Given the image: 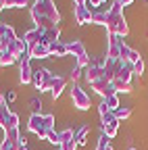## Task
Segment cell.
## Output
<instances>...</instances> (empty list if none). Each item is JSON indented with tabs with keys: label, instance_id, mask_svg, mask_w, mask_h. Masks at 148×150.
I'll return each mask as SVG.
<instances>
[{
	"label": "cell",
	"instance_id": "6da1fadb",
	"mask_svg": "<svg viewBox=\"0 0 148 150\" xmlns=\"http://www.w3.org/2000/svg\"><path fill=\"white\" fill-rule=\"evenodd\" d=\"M31 19L35 27H42V29H50L54 25H59L61 21V13L57 11L52 0H42V2H35L31 6Z\"/></svg>",
	"mask_w": 148,
	"mask_h": 150
},
{
	"label": "cell",
	"instance_id": "7a4b0ae2",
	"mask_svg": "<svg viewBox=\"0 0 148 150\" xmlns=\"http://www.w3.org/2000/svg\"><path fill=\"white\" fill-rule=\"evenodd\" d=\"M123 6H121V2L119 0H115L113 2V6L108 8V19H106V31H108V35H115L117 33V25L123 21Z\"/></svg>",
	"mask_w": 148,
	"mask_h": 150
},
{
	"label": "cell",
	"instance_id": "3957f363",
	"mask_svg": "<svg viewBox=\"0 0 148 150\" xmlns=\"http://www.w3.org/2000/svg\"><path fill=\"white\" fill-rule=\"evenodd\" d=\"M27 129L31 131V134H35L38 138H46L48 136V127H46V117L44 115H33L31 112V117H29V121H27Z\"/></svg>",
	"mask_w": 148,
	"mask_h": 150
},
{
	"label": "cell",
	"instance_id": "277c9868",
	"mask_svg": "<svg viewBox=\"0 0 148 150\" xmlns=\"http://www.w3.org/2000/svg\"><path fill=\"white\" fill-rule=\"evenodd\" d=\"M52 79H54V75H52L48 69H38V71H33V81H31V83L38 88L40 92H50Z\"/></svg>",
	"mask_w": 148,
	"mask_h": 150
},
{
	"label": "cell",
	"instance_id": "5b68a950",
	"mask_svg": "<svg viewBox=\"0 0 148 150\" xmlns=\"http://www.w3.org/2000/svg\"><path fill=\"white\" fill-rule=\"evenodd\" d=\"M71 100H73V106H77L79 110H88L90 108V96L79 86H73L71 88Z\"/></svg>",
	"mask_w": 148,
	"mask_h": 150
},
{
	"label": "cell",
	"instance_id": "8992f818",
	"mask_svg": "<svg viewBox=\"0 0 148 150\" xmlns=\"http://www.w3.org/2000/svg\"><path fill=\"white\" fill-rule=\"evenodd\" d=\"M92 88H94V92H96V94H100V96H102V100H104V98H108V96H113V94H117L115 86L110 83L108 79H104V77H100L98 81H94V83H92Z\"/></svg>",
	"mask_w": 148,
	"mask_h": 150
},
{
	"label": "cell",
	"instance_id": "52a82bcc",
	"mask_svg": "<svg viewBox=\"0 0 148 150\" xmlns=\"http://www.w3.org/2000/svg\"><path fill=\"white\" fill-rule=\"evenodd\" d=\"M100 77H104V71H102V65L100 63H94L92 61L88 67H86V81L92 86L94 81H98Z\"/></svg>",
	"mask_w": 148,
	"mask_h": 150
},
{
	"label": "cell",
	"instance_id": "ba28073f",
	"mask_svg": "<svg viewBox=\"0 0 148 150\" xmlns=\"http://www.w3.org/2000/svg\"><path fill=\"white\" fill-rule=\"evenodd\" d=\"M121 38L119 35H108V46H106V59L119 61V48H121Z\"/></svg>",
	"mask_w": 148,
	"mask_h": 150
},
{
	"label": "cell",
	"instance_id": "9c48e42d",
	"mask_svg": "<svg viewBox=\"0 0 148 150\" xmlns=\"http://www.w3.org/2000/svg\"><path fill=\"white\" fill-rule=\"evenodd\" d=\"M42 35H44V29H42V27H33V29H29V31L23 35V40H25L27 46L31 48V46H35V44L42 42Z\"/></svg>",
	"mask_w": 148,
	"mask_h": 150
},
{
	"label": "cell",
	"instance_id": "30bf717a",
	"mask_svg": "<svg viewBox=\"0 0 148 150\" xmlns=\"http://www.w3.org/2000/svg\"><path fill=\"white\" fill-rule=\"evenodd\" d=\"M73 15H75V21H77L79 25L92 21V11H90L86 4H84V6H75V8H73Z\"/></svg>",
	"mask_w": 148,
	"mask_h": 150
},
{
	"label": "cell",
	"instance_id": "8fae6325",
	"mask_svg": "<svg viewBox=\"0 0 148 150\" xmlns=\"http://www.w3.org/2000/svg\"><path fill=\"white\" fill-rule=\"evenodd\" d=\"M19 79H21L23 86L33 81V69H31L29 63H19Z\"/></svg>",
	"mask_w": 148,
	"mask_h": 150
},
{
	"label": "cell",
	"instance_id": "7c38bea8",
	"mask_svg": "<svg viewBox=\"0 0 148 150\" xmlns=\"http://www.w3.org/2000/svg\"><path fill=\"white\" fill-rule=\"evenodd\" d=\"M98 112H100V121H102V125H110V123H115V121H117L115 112H113V110H108V106L104 104V100L98 104Z\"/></svg>",
	"mask_w": 148,
	"mask_h": 150
},
{
	"label": "cell",
	"instance_id": "4fadbf2b",
	"mask_svg": "<svg viewBox=\"0 0 148 150\" xmlns=\"http://www.w3.org/2000/svg\"><path fill=\"white\" fill-rule=\"evenodd\" d=\"M59 35H61V29H59V25H54V27H50V29H44V35H42V44L50 46V44H54V42H61V40H59Z\"/></svg>",
	"mask_w": 148,
	"mask_h": 150
},
{
	"label": "cell",
	"instance_id": "5bb4252c",
	"mask_svg": "<svg viewBox=\"0 0 148 150\" xmlns=\"http://www.w3.org/2000/svg\"><path fill=\"white\" fill-rule=\"evenodd\" d=\"M132 75H134V69H132V65H129V63H123V67L119 69L117 77H115L113 81H123V83H132Z\"/></svg>",
	"mask_w": 148,
	"mask_h": 150
},
{
	"label": "cell",
	"instance_id": "9a60e30c",
	"mask_svg": "<svg viewBox=\"0 0 148 150\" xmlns=\"http://www.w3.org/2000/svg\"><path fill=\"white\" fill-rule=\"evenodd\" d=\"M67 50H69V54H73V56H75V59L88 56V52H86V46H84L79 40H73V42H69V44H67Z\"/></svg>",
	"mask_w": 148,
	"mask_h": 150
},
{
	"label": "cell",
	"instance_id": "2e32d148",
	"mask_svg": "<svg viewBox=\"0 0 148 150\" xmlns=\"http://www.w3.org/2000/svg\"><path fill=\"white\" fill-rule=\"evenodd\" d=\"M65 88H67V79H65V77H59V75H57V77L52 79V88H50L52 98L57 100V98L61 96V94H63V90H65Z\"/></svg>",
	"mask_w": 148,
	"mask_h": 150
},
{
	"label": "cell",
	"instance_id": "e0dca14e",
	"mask_svg": "<svg viewBox=\"0 0 148 150\" xmlns=\"http://www.w3.org/2000/svg\"><path fill=\"white\" fill-rule=\"evenodd\" d=\"M29 54H31V59H48V56H50V48L40 42V44H35V46L29 48Z\"/></svg>",
	"mask_w": 148,
	"mask_h": 150
},
{
	"label": "cell",
	"instance_id": "ac0fdd59",
	"mask_svg": "<svg viewBox=\"0 0 148 150\" xmlns=\"http://www.w3.org/2000/svg\"><path fill=\"white\" fill-rule=\"evenodd\" d=\"M106 19H108V11H104V8H96L92 13V23H96V25L106 27Z\"/></svg>",
	"mask_w": 148,
	"mask_h": 150
},
{
	"label": "cell",
	"instance_id": "d6986e66",
	"mask_svg": "<svg viewBox=\"0 0 148 150\" xmlns=\"http://www.w3.org/2000/svg\"><path fill=\"white\" fill-rule=\"evenodd\" d=\"M48 48H50V56H67V54H69L67 44H63V42H54V44H50Z\"/></svg>",
	"mask_w": 148,
	"mask_h": 150
},
{
	"label": "cell",
	"instance_id": "ffe728a7",
	"mask_svg": "<svg viewBox=\"0 0 148 150\" xmlns=\"http://www.w3.org/2000/svg\"><path fill=\"white\" fill-rule=\"evenodd\" d=\"M4 140H8V142H15V144H21L23 142V138H21V134H19V127H15V129H8V131H4Z\"/></svg>",
	"mask_w": 148,
	"mask_h": 150
},
{
	"label": "cell",
	"instance_id": "44dd1931",
	"mask_svg": "<svg viewBox=\"0 0 148 150\" xmlns=\"http://www.w3.org/2000/svg\"><path fill=\"white\" fill-rule=\"evenodd\" d=\"M15 127H19V115L11 112L8 119H6V121H4V125H2V129H4V131H8V129H15Z\"/></svg>",
	"mask_w": 148,
	"mask_h": 150
},
{
	"label": "cell",
	"instance_id": "7402d4cb",
	"mask_svg": "<svg viewBox=\"0 0 148 150\" xmlns=\"http://www.w3.org/2000/svg\"><path fill=\"white\" fill-rule=\"evenodd\" d=\"M86 138H88V125H81V127L75 131V142H77V146H84V144L88 142Z\"/></svg>",
	"mask_w": 148,
	"mask_h": 150
},
{
	"label": "cell",
	"instance_id": "603a6c76",
	"mask_svg": "<svg viewBox=\"0 0 148 150\" xmlns=\"http://www.w3.org/2000/svg\"><path fill=\"white\" fill-rule=\"evenodd\" d=\"M104 104L108 106V110H117L121 104H119V94H113V96H108V98H104Z\"/></svg>",
	"mask_w": 148,
	"mask_h": 150
},
{
	"label": "cell",
	"instance_id": "cb8c5ba5",
	"mask_svg": "<svg viewBox=\"0 0 148 150\" xmlns=\"http://www.w3.org/2000/svg\"><path fill=\"white\" fill-rule=\"evenodd\" d=\"M117 129H119V121L110 123V125H102V134H106V138H115L117 136Z\"/></svg>",
	"mask_w": 148,
	"mask_h": 150
},
{
	"label": "cell",
	"instance_id": "d4e9b609",
	"mask_svg": "<svg viewBox=\"0 0 148 150\" xmlns=\"http://www.w3.org/2000/svg\"><path fill=\"white\" fill-rule=\"evenodd\" d=\"M17 59L11 54V52H0V65L2 67H8V65H15Z\"/></svg>",
	"mask_w": 148,
	"mask_h": 150
},
{
	"label": "cell",
	"instance_id": "484cf974",
	"mask_svg": "<svg viewBox=\"0 0 148 150\" xmlns=\"http://www.w3.org/2000/svg\"><path fill=\"white\" fill-rule=\"evenodd\" d=\"M129 115H132V108H129V106H119V108L115 110V117H117V121H121V119H127Z\"/></svg>",
	"mask_w": 148,
	"mask_h": 150
},
{
	"label": "cell",
	"instance_id": "4316f807",
	"mask_svg": "<svg viewBox=\"0 0 148 150\" xmlns=\"http://www.w3.org/2000/svg\"><path fill=\"white\" fill-rule=\"evenodd\" d=\"M73 138H75V131H73V129H65V131H61V134H59V142H61V146H63L65 142L73 140Z\"/></svg>",
	"mask_w": 148,
	"mask_h": 150
},
{
	"label": "cell",
	"instance_id": "83f0119b",
	"mask_svg": "<svg viewBox=\"0 0 148 150\" xmlns=\"http://www.w3.org/2000/svg\"><path fill=\"white\" fill-rule=\"evenodd\" d=\"M129 52H132V48H129L125 42H121V48H119V61L127 63V59H129Z\"/></svg>",
	"mask_w": 148,
	"mask_h": 150
},
{
	"label": "cell",
	"instance_id": "f1b7e54d",
	"mask_svg": "<svg viewBox=\"0 0 148 150\" xmlns=\"http://www.w3.org/2000/svg\"><path fill=\"white\" fill-rule=\"evenodd\" d=\"M113 86H115L117 94H119V92H123V94L132 92V83H123V81H113Z\"/></svg>",
	"mask_w": 148,
	"mask_h": 150
},
{
	"label": "cell",
	"instance_id": "f546056e",
	"mask_svg": "<svg viewBox=\"0 0 148 150\" xmlns=\"http://www.w3.org/2000/svg\"><path fill=\"white\" fill-rule=\"evenodd\" d=\"M8 115H11V110H8V106L4 104V106H0V127L4 125V121L8 119Z\"/></svg>",
	"mask_w": 148,
	"mask_h": 150
},
{
	"label": "cell",
	"instance_id": "4dcf8cb0",
	"mask_svg": "<svg viewBox=\"0 0 148 150\" xmlns=\"http://www.w3.org/2000/svg\"><path fill=\"white\" fill-rule=\"evenodd\" d=\"M46 140H48L50 144H57V146H61V142H59V134H57V131H54V129H50V131H48Z\"/></svg>",
	"mask_w": 148,
	"mask_h": 150
},
{
	"label": "cell",
	"instance_id": "1f68e13d",
	"mask_svg": "<svg viewBox=\"0 0 148 150\" xmlns=\"http://www.w3.org/2000/svg\"><path fill=\"white\" fill-rule=\"evenodd\" d=\"M132 69H134V75H142V73H144V61L140 59L138 63L132 65Z\"/></svg>",
	"mask_w": 148,
	"mask_h": 150
},
{
	"label": "cell",
	"instance_id": "d6a6232c",
	"mask_svg": "<svg viewBox=\"0 0 148 150\" xmlns=\"http://www.w3.org/2000/svg\"><path fill=\"white\" fill-rule=\"evenodd\" d=\"M19 148V144H15V142H8V140H4L2 144H0V150H17Z\"/></svg>",
	"mask_w": 148,
	"mask_h": 150
},
{
	"label": "cell",
	"instance_id": "836d02e7",
	"mask_svg": "<svg viewBox=\"0 0 148 150\" xmlns=\"http://www.w3.org/2000/svg\"><path fill=\"white\" fill-rule=\"evenodd\" d=\"M77 148V142H75V138L73 140H69V142H65L63 146H61V150H75Z\"/></svg>",
	"mask_w": 148,
	"mask_h": 150
},
{
	"label": "cell",
	"instance_id": "e575fe53",
	"mask_svg": "<svg viewBox=\"0 0 148 150\" xmlns=\"http://www.w3.org/2000/svg\"><path fill=\"white\" fill-rule=\"evenodd\" d=\"M140 59H142V56H140V52L132 50V52H129V59H127V63H129V65H134V63H138Z\"/></svg>",
	"mask_w": 148,
	"mask_h": 150
},
{
	"label": "cell",
	"instance_id": "d590c367",
	"mask_svg": "<svg viewBox=\"0 0 148 150\" xmlns=\"http://www.w3.org/2000/svg\"><path fill=\"white\" fill-rule=\"evenodd\" d=\"M31 110H33V115H38V112H40V106H42V102L38 100V98H31Z\"/></svg>",
	"mask_w": 148,
	"mask_h": 150
},
{
	"label": "cell",
	"instance_id": "8d00e7d4",
	"mask_svg": "<svg viewBox=\"0 0 148 150\" xmlns=\"http://www.w3.org/2000/svg\"><path fill=\"white\" fill-rule=\"evenodd\" d=\"M79 77H81V69L75 67V69H73V73H71V79H73V81H77Z\"/></svg>",
	"mask_w": 148,
	"mask_h": 150
},
{
	"label": "cell",
	"instance_id": "74e56055",
	"mask_svg": "<svg viewBox=\"0 0 148 150\" xmlns=\"http://www.w3.org/2000/svg\"><path fill=\"white\" fill-rule=\"evenodd\" d=\"M44 117H46V127L52 129V127H54V117H52V115H44Z\"/></svg>",
	"mask_w": 148,
	"mask_h": 150
},
{
	"label": "cell",
	"instance_id": "f35d334b",
	"mask_svg": "<svg viewBox=\"0 0 148 150\" xmlns=\"http://www.w3.org/2000/svg\"><path fill=\"white\" fill-rule=\"evenodd\" d=\"M27 6V0H15V8H23Z\"/></svg>",
	"mask_w": 148,
	"mask_h": 150
},
{
	"label": "cell",
	"instance_id": "ab89813d",
	"mask_svg": "<svg viewBox=\"0 0 148 150\" xmlns=\"http://www.w3.org/2000/svg\"><path fill=\"white\" fill-rule=\"evenodd\" d=\"M4 8H15V0H2Z\"/></svg>",
	"mask_w": 148,
	"mask_h": 150
},
{
	"label": "cell",
	"instance_id": "60d3db41",
	"mask_svg": "<svg viewBox=\"0 0 148 150\" xmlns=\"http://www.w3.org/2000/svg\"><path fill=\"white\" fill-rule=\"evenodd\" d=\"M90 4H92V6H100L102 0H90Z\"/></svg>",
	"mask_w": 148,
	"mask_h": 150
},
{
	"label": "cell",
	"instance_id": "b9f144b4",
	"mask_svg": "<svg viewBox=\"0 0 148 150\" xmlns=\"http://www.w3.org/2000/svg\"><path fill=\"white\" fill-rule=\"evenodd\" d=\"M119 2H121V6H129V4L134 2V0H119Z\"/></svg>",
	"mask_w": 148,
	"mask_h": 150
},
{
	"label": "cell",
	"instance_id": "7bdbcfd3",
	"mask_svg": "<svg viewBox=\"0 0 148 150\" xmlns=\"http://www.w3.org/2000/svg\"><path fill=\"white\" fill-rule=\"evenodd\" d=\"M73 4H75V6H84L86 0H73Z\"/></svg>",
	"mask_w": 148,
	"mask_h": 150
},
{
	"label": "cell",
	"instance_id": "ee69618b",
	"mask_svg": "<svg viewBox=\"0 0 148 150\" xmlns=\"http://www.w3.org/2000/svg\"><path fill=\"white\" fill-rule=\"evenodd\" d=\"M17 150H27V146H25V142H21V144H19V148H17Z\"/></svg>",
	"mask_w": 148,
	"mask_h": 150
},
{
	"label": "cell",
	"instance_id": "f6af8a7d",
	"mask_svg": "<svg viewBox=\"0 0 148 150\" xmlns=\"http://www.w3.org/2000/svg\"><path fill=\"white\" fill-rule=\"evenodd\" d=\"M6 102H4V96H2V94H0V106H4Z\"/></svg>",
	"mask_w": 148,
	"mask_h": 150
},
{
	"label": "cell",
	"instance_id": "bcb514c9",
	"mask_svg": "<svg viewBox=\"0 0 148 150\" xmlns=\"http://www.w3.org/2000/svg\"><path fill=\"white\" fill-rule=\"evenodd\" d=\"M2 8H4V4H2V0H0V13H2Z\"/></svg>",
	"mask_w": 148,
	"mask_h": 150
},
{
	"label": "cell",
	"instance_id": "7dc6e473",
	"mask_svg": "<svg viewBox=\"0 0 148 150\" xmlns=\"http://www.w3.org/2000/svg\"><path fill=\"white\" fill-rule=\"evenodd\" d=\"M104 150H113V146H110V144H108V146H106V148H104Z\"/></svg>",
	"mask_w": 148,
	"mask_h": 150
},
{
	"label": "cell",
	"instance_id": "c3c4849f",
	"mask_svg": "<svg viewBox=\"0 0 148 150\" xmlns=\"http://www.w3.org/2000/svg\"><path fill=\"white\" fill-rule=\"evenodd\" d=\"M129 150H136V148H129Z\"/></svg>",
	"mask_w": 148,
	"mask_h": 150
},
{
	"label": "cell",
	"instance_id": "681fc988",
	"mask_svg": "<svg viewBox=\"0 0 148 150\" xmlns=\"http://www.w3.org/2000/svg\"><path fill=\"white\" fill-rule=\"evenodd\" d=\"M102 2H106V0H102Z\"/></svg>",
	"mask_w": 148,
	"mask_h": 150
}]
</instances>
